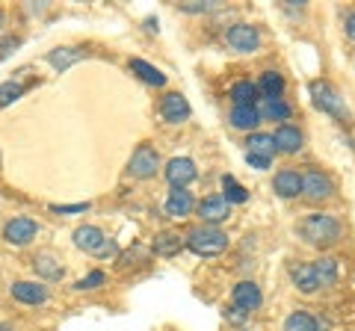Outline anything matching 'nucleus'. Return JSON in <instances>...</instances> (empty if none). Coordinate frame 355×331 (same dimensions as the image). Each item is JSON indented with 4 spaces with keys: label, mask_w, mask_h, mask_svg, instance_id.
Wrapping results in <instances>:
<instances>
[{
    "label": "nucleus",
    "mask_w": 355,
    "mask_h": 331,
    "mask_svg": "<svg viewBox=\"0 0 355 331\" xmlns=\"http://www.w3.org/2000/svg\"><path fill=\"white\" fill-rule=\"evenodd\" d=\"M24 74H27V69H21L15 77H9L6 83H0V109H3V107H9L12 101H18V98L24 95V89H27V83H24Z\"/></svg>",
    "instance_id": "nucleus-22"
},
{
    "label": "nucleus",
    "mask_w": 355,
    "mask_h": 331,
    "mask_svg": "<svg viewBox=\"0 0 355 331\" xmlns=\"http://www.w3.org/2000/svg\"><path fill=\"white\" fill-rule=\"evenodd\" d=\"M246 154H258V157H266V160H272V154H275V142H272V134H249L246 139Z\"/></svg>",
    "instance_id": "nucleus-26"
},
{
    "label": "nucleus",
    "mask_w": 355,
    "mask_h": 331,
    "mask_svg": "<svg viewBox=\"0 0 355 331\" xmlns=\"http://www.w3.org/2000/svg\"><path fill=\"white\" fill-rule=\"evenodd\" d=\"M196 211H198V216H202V225H214V228H219L222 222H228L231 204L225 202V198H222V193H216V195L202 198V202L196 204Z\"/></svg>",
    "instance_id": "nucleus-8"
},
{
    "label": "nucleus",
    "mask_w": 355,
    "mask_h": 331,
    "mask_svg": "<svg viewBox=\"0 0 355 331\" xmlns=\"http://www.w3.org/2000/svg\"><path fill=\"white\" fill-rule=\"evenodd\" d=\"M21 42H24L21 36H3V39H0V62L12 57V53L21 48Z\"/></svg>",
    "instance_id": "nucleus-32"
},
{
    "label": "nucleus",
    "mask_w": 355,
    "mask_h": 331,
    "mask_svg": "<svg viewBox=\"0 0 355 331\" xmlns=\"http://www.w3.org/2000/svg\"><path fill=\"white\" fill-rule=\"evenodd\" d=\"M302 195L308 202H329L331 195H335V181H331V175H326L323 169H314V166H305L302 172Z\"/></svg>",
    "instance_id": "nucleus-3"
},
{
    "label": "nucleus",
    "mask_w": 355,
    "mask_h": 331,
    "mask_svg": "<svg viewBox=\"0 0 355 331\" xmlns=\"http://www.w3.org/2000/svg\"><path fill=\"white\" fill-rule=\"evenodd\" d=\"M228 95L234 101V107H254V101H258V89H254L252 80H237Z\"/></svg>",
    "instance_id": "nucleus-28"
},
{
    "label": "nucleus",
    "mask_w": 355,
    "mask_h": 331,
    "mask_svg": "<svg viewBox=\"0 0 355 331\" xmlns=\"http://www.w3.org/2000/svg\"><path fill=\"white\" fill-rule=\"evenodd\" d=\"M163 211L172 219H187L196 211V198L190 190H172L169 198H166V204H163Z\"/></svg>",
    "instance_id": "nucleus-14"
},
{
    "label": "nucleus",
    "mask_w": 355,
    "mask_h": 331,
    "mask_svg": "<svg viewBox=\"0 0 355 331\" xmlns=\"http://www.w3.org/2000/svg\"><path fill=\"white\" fill-rule=\"evenodd\" d=\"M181 249H184V237L175 234V231H163V234H157L154 242H151V251L154 255H160V258H172Z\"/></svg>",
    "instance_id": "nucleus-21"
},
{
    "label": "nucleus",
    "mask_w": 355,
    "mask_h": 331,
    "mask_svg": "<svg viewBox=\"0 0 355 331\" xmlns=\"http://www.w3.org/2000/svg\"><path fill=\"white\" fill-rule=\"evenodd\" d=\"M146 27H148V30H154V33H157V18H148V21H146Z\"/></svg>",
    "instance_id": "nucleus-39"
},
{
    "label": "nucleus",
    "mask_w": 355,
    "mask_h": 331,
    "mask_svg": "<svg viewBox=\"0 0 355 331\" xmlns=\"http://www.w3.org/2000/svg\"><path fill=\"white\" fill-rule=\"evenodd\" d=\"M246 163H249V166H254L258 172H266V169H270V163H272V160L258 157V154H246Z\"/></svg>",
    "instance_id": "nucleus-34"
},
{
    "label": "nucleus",
    "mask_w": 355,
    "mask_h": 331,
    "mask_svg": "<svg viewBox=\"0 0 355 331\" xmlns=\"http://www.w3.org/2000/svg\"><path fill=\"white\" fill-rule=\"evenodd\" d=\"M272 142H275V151H282V154H296V151H302V130H299L296 125H279L275 127V134H272Z\"/></svg>",
    "instance_id": "nucleus-13"
},
{
    "label": "nucleus",
    "mask_w": 355,
    "mask_h": 331,
    "mask_svg": "<svg viewBox=\"0 0 355 331\" xmlns=\"http://www.w3.org/2000/svg\"><path fill=\"white\" fill-rule=\"evenodd\" d=\"M272 190L279 193L282 198H296V195H302V172H299V169H282V172H275Z\"/></svg>",
    "instance_id": "nucleus-15"
},
{
    "label": "nucleus",
    "mask_w": 355,
    "mask_h": 331,
    "mask_svg": "<svg viewBox=\"0 0 355 331\" xmlns=\"http://www.w3.org/2000/svg\"><path fill=\"white\" fill-rule=\"evenodd\" d=\"M261 118H270V121H282L287 125V118H291V104H284L282 98H272V101H263V109H258Z\"/></svg>",
    "instance_id": "nucleus-29"
},
{
    "label": "nucleus",
    "mask_w": 355,
    "mask_h": 331,
    "mask_svg": "<svg viewBox=\"0 0 355 331\" xmlns=\"http://www.w3.org/2000/svg\"><path fill=\"white\" fill-rule=\"evenodd\" d=\"M33 272H36L39 278H44V281H60L62 275H65L62 263L53 258V255H48V251H42V255L33 258Z\"/></svg>",
    "instance_id": "nucleus-18"
},
{
    "label": "nucleus",
    "mask_w": 355,
    "mask_h": 331,
    "mask_svg": "<svg viewBox=\"0 0 355 331\" xmlns=\"http://www.w3.org/2000/svg\"><path fill=\"white\" fill-rule=\"evenodd\" d=\"M198 178V169L190 157H172L166 163V181L172 184V190H187Z\"/></svg>",
    "instance_id": "nucleus-9"
},
{
    "label": "nucleus",
    "mask_w": 355,
    "mask_h": 331,
    "mask_svg": "<svg viewBox=\"0 0 355 331\" xmlns=\"http://www.w3.org/2000/svg\"><path fill=\"white\" fill-rule=\"evenodd\" d=\"M53 213H86L89 211V202L83 204H51Z\"/></svg>",
    "instance_id": "nucleus-33"
},
{
    "label": "nucleus",
    "mask_w": 355,
    "mask_h": 331,
    "mask_svg": "<svg viewBox=\"0 0 355 331\" xmlns=\"http://www.w3.org/2000/svg\"><path fill=\"white\" fill-rule=\"evenodd\" d=\"M39 222L36 219H30V216H15V219H9V222L3 225V240L9 242V246H30L33 240L39 237Z\"/></svg>",
    "instance_id": "nucleus-6"
},
{
    "label": "nucleus",
    "mask_w": 355,
    "mask_h": 331,
    "mask_svg": "<svg viewBox=\"0 0 355 331\" xmlns=\"http://www.w3.org/2000/svg\"><path fill=\"white\" fill-rule=\"evenodd\" d=\"M210 3H196V0H190V3H181V12H207Z\"/></svg>",
    "instance_id": "nucleus-36"
},
{
    "label": "nucleus",
    "mask_w": 355,
    "mask_h": 331,
    "mask_svg": "<svg viewBox=\"0 0 355 331\" xmlns=\"http://www.w3.org/2000/svg\"><path fill=\"white\" fill-rule=\"evenodd\" d=\"M128 65H130V71L137 74L142 83H148V86H157V89H160V86H166V74H163L160 69H154L151 62H146V60H130Z\"/></svg>",
    "instance_id": "nucleus-25"
},
{
    "label": "nucleus",
    "mask_w": 355,
    "mask_h": 331,
    "mask_svg": "<svg viewBox=\"0 0 355 331\" xmlns=\"http://www.w3.org/2000/svg\"><path fill=\"white\" fill-rule=\"evenodd\" d=\"M12 299L21 302V305H44L48 302V287L42 281H15L9 287Z\"/></svg>",
    "instance_id": "nucleus-12"
},
{
    "label": "nucleus",
    "mask_w": 355,
    "mask_h": 331,
    "mask_svg": "<svg viewBox=\"0 0 355 331\" xmlns=\"http://www.w3.org/2000/svg\"><path fill=\"white\" fill-rule=\"evenodd\" d=\"M116 255H119V246H116L113 240H107L104 246L98 249V258H116Z\"/></svg>",
    "instance_id": "nucleus-35"
},
{
    "label": "nucleus",
    "mask_w": 355,
    "mask_h": 331,
    "mask_svg": "<svg viewBox=\"0 0 355 331\" xmlns=\"http://www.w3.org/2000/svg\"><path fill=\"white\" fill-rule=\"evenodd\" d=\"M231 127H237V130H249V134H254V127L261 125V113H258V104L254 107H234L231 109Z\"/></svg>",
    "instance_id": "nucleus-20"
},
{
    "label": "nucleus",
    "mask_w": 355,
    "mask_h": 331,
    "mask_svg": "<svg viewBox=\"0 0 355 331\" xmlns=\"http://www.w3.org/2000/svg\"><path fill=\"white\" fill-rule=\"evenodd\" d=\"M311 98H314V107L323 109V113L335 116V118H349L347 107H343V98L338 95V89L326 80H311Z\"/></svg>",
    "instance_id": "nucleus-5"
},
{
    "label": "nucleus",
    "mask_w": 355,
    "mask_h": 331,
    "mask_svg": "<svg viewBox=\"0 0 355 331\" xmlns=\"http://www.w3.org/2000/svg\"><path fill=\"white\" fill-rule=\"evenodd\" d=\"M254 89L263 95V101H272V98H282L284 92V77L279 71H263L258 77V83H254Z\"/></svg>",
    "instance_id": "nucleus-23"
},
{
    "label": "nucleus",
    "mask_w": 355,
    "mask_h": 331,
    "mask_svg": "<svg viewBox=\"0 0 355 331\" xmlns=\"http://www.w3.org/2000/svg\"><path fill=\"white\" fill-rule=\"evenodd\" d=\"M190 101L181 95V92H169L160 98V116L163 121H169V125H184L187 118H190Z\"/></svg>",
    "instance_id": "nucleus-11"
},
{
    "label": "nucleus",
    "mask_w": 355,
    "mask_h": 331,
    "mask_svg": "<svg viewBox=\"0 0 355 331\" xmlns=\"http://www.w3.org/2000/svg\"><path fill=\"white\" fill-rule=\"evenodd\" d=\"M128 172H130V178H137V181H151L154 175L160 172V154H157V148L148 145V142L137 145V151L130 154Z\"/></svg>",
    "instance_id": "nucleus-4"
},
{
    "label": "nucleus",
    "mask_w": 355,
    "mask_h": 331,
    "mask_svg": "<svg viewBox=\"0 0 355 331\" xmlns=\"http://www.w3.org/2000/svg\"><path fill=\"white\" fill-rule=\"evenodd\" d=\"M184 246L198 258H216L228 249V234L222 228H214V225H198L187 234Z\"/></svg>",
    "instance_id": "nucleus-2"
},
{
    "label": "nucleus",
    "mask_w": 355,
    "mask_h": 331,
    "mask_svg": "<svg viewBox=\"0 0 355 331\" xmlns=\"http://www.w3.org/2000/svg\"><path fill=\"white\" fill-rule=\"evenodd\" d=\"M291 281L296 284V290L305 293V296L320 290L317 275H314V267H311V263H293V267H291Z\"/></svg>",
    "instance_id": "nucleus-17"
},
{
    "label": "nucleus",
    "mask_w": 355,
    "mask_h": 331,
    "mask_svg": "<svg viewBox=\"0 0 355 331\" xmlns=\"http://www.w3.org/2000/svg\"><path fill=\"white\" fill-rule=\"evenodd\" d=\"M284 331H323L320 319L308 311H293L291 316L284 319Z\"/></svg>",
    "instance_id": "nucleus-27"
},
{
    "label": "nucleus",
    "mask_w": 355,
    "mask_h": 331,
    "mask_svg": "<svg viewBox=\"0 0 355 331\" xmlns=\"http://www.w3.org/2000/svg\"><path fill=\"white\" fill-rule=\"evenodd\" d=\"M347 36L355 42V12H349V18H347Z\"/></svg>",
    "instance_id": "nucleus-38"
},
{
    "label": "nucleus",
    "mask_w": 355,
    "mask_h": 331,
    "mask_svg": "<svg viewBox=\"0 0 355 331\" xmlns=\"http://www.w3.org/2000/svg\"><path fill=\"white\" fill-rule=\"evenodd\" d=\"M0 30H3V12H0Z\"/></svg>",
    "instance_id": "nucleus-41"
},
{
    "label": "nucleus",
    "mask_w": 355,
    "mask_h": 331,
    "mask_svg": "<svg viewBox=\"0 0 355 331\" xmlns=\"http://www.w3.org/2000/svg\"><path fill=\"white\" fill-rule=\"evenodd\" d=\"M86 57V51L83 48H53L48 53V62L53 65L57 71H69L74 62H80Z\"/></svg>",
    "instance_id": "nucleus-24"
},
{
    "label": "nucleus",
    "mask_w": 355,
    "mask_h": 331,
    "mask_svg": "<svg viewBox=\"0 0 355 331\" xmlns=\"http://www.w3.org/2000/svg\"><path fill=\"white\" fill-rule=\"evenodd\" d=\"M231 302H234L237 311L243 314H252V311H258L261 302H263V293H261V287L254 284V281H240L234 290H231Z\"/></svg>",
    "instance_id": "nucleus-10"
},
{
    "label": "nucleus",
    "mask_w": 355,
    "mask_h": 331,
    "mask_svg": "<svg viewBox=\"0 0 355 331\" xmlns=\"http://www.w3.org/2000/svg\"><path fill=\"white\" fill-rule=\"evenodd\" d=\"M104 242H107V237L98 225H83V228L74 231V246L89 251V255H98V249H101Z\"/></svg>",
    "instance_id": "nucleus-16"
},
{
    "label": "nucleus",
    "mask_w": 355,
    "mask_h": 331,
    "mask_svg": "<svg viewBox=\"0 0 355 331\" xmlns=\"http://www.w3.org/2000/svg\"><path fill=\"white\" fill-rule=\"evenodd\" d=\"M222 198L228 204H243V202H249V193L237 184L234 175H222Z\"/></svg>",
    "instance_id": "nucleus-30"
},
{
    "label": "nucleus",
    "mask_w": 355,
    "mask_h": 331,
    "mask_svg": "<svg viewBox=\"0 0 355 331\" xmlns=\"http://www.w3.org/2000/svg\"><path fill=\"white\" fill-rule=\"evenodd\" d=\"M311 267H314L320 290H323V287L338 284V278H340V260H335V258H320V260L311 263Z\"/></svg>",
    "instance_id": "nucleus-19"
},
{
    "label": "nucleus",
    "mask_w": 355,
    "mask_h": 331,
    "mask_svg": "<svg viewBox=\"0 0 355 331\" xmlns=\"http://www.w3.org/2000/svg\"><path fill=\"white\" fill-rule=\"evenodd\" d=\"M104 281H107V275L101 269H92L86 278H80L74 284V290H98V287H104Z\"/></svg>",
    "instance_id": "nucleus-31"
},
{
    "label": "nucleus",
    "mask_w": 355,
    "mask_h": 331,
    "mask_svg": "<svg viewBox=\"0 0 355 331\" xmlns=\"http://www.w3.org/2000/svg\"><path fill=\"white\" fill-rule=\"evenodd\" d=\"M0 331H15L12 325H6V323H0Z\"/></svg>",
    "instance_id": "nucleus-40"
},
{
    "label": "nucleus",
    "mask_w": 355,
    "mask_h": 331,
    "mask_svg": "<svg viewBox=\"0 0 355 331\" xmlns=\"http://www.w3.org/2000/svg\"><path fill=\"white\" fill-rule=\"evenodd\" d=\"M137 258H146V249H133V251H128V255H121V258H119V263H121V267H128V263H130V260H137Z\"/></svg>",
    "instance_id": "nucleus-37"
},
{
    "label": "nucleus",
    "mask_w": 355,
    "mask_h": 331,
    "mask_svg": "<svg viewBox=\"0 0 355 331\" xmlns=\"http://www.w3.org/2000/svg\"><path fill=\"white\" fill-rule=\"evenodd\" d=\"M299 237L314 249H331L343 237V225L331 213H308L299 222Z\"/></svg>",
    "instance_id": "nucleus-1"
},
{
    "label": "nucleus",
    "mask_w": 355,
    "mask_h": 331,
    "mask_svg": "<svg viewBox=\"0 0 355 331\" xmlns=\"http://www.w3.org/2000/svg\"><path fill=\"white\" fill-rule=\"evenodd\" d=\"M225 42H228V48L237 53H254L261 48V30L254 24H234L225 33Z\"/></svg>",
    "instance_id": "nucleus-7"
}]
</instances>
